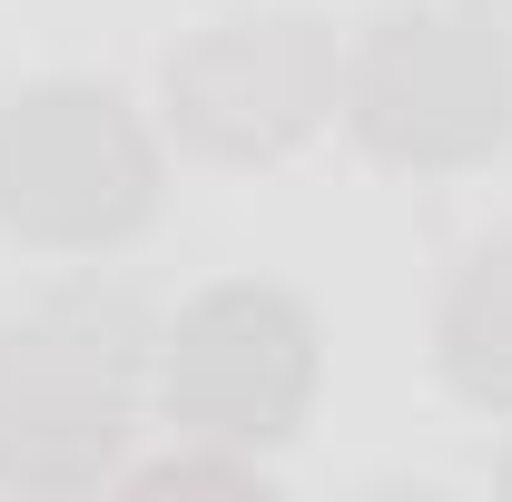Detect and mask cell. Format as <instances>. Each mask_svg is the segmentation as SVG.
I'll list each match as a JSON object with an SVG mask.
<instances>
[{"label":"cell","instance_id":"6da1fadb","mask_svg":"<svg viewBox=\"0 0 512 502\" xmlns=\"http://www.w3.org/2000/svg\"><path fill=\"white\" fill-rule=\"evenodd\" d=\"M158 365L128 296L69 286L0 325V493L69 502L99 493L128 453L138 384Z\"/></svg>","mask_w":512,"mask_h":502},{"label":"cell","instance_id":"7a4b0ae2","mask_svg":"<svg viewBox=\"0 0 512 502\" xmlns=\"http://www.w3.org/2000/svg\"><path fill=\"white\" fill-rule=\"evenodd\" d=\"M345 128L365 138V158L414 168V178H453L512 148V40L503 20L463 10H384L375 30L345 50Z\"/></svg>","mask_w":512,"mask_h":502},{"label":"cell","instance_id":"3957f363","mask_svg":"<svg viewBox=\"0 0 512 502\" xmlns=\"http://www.w3.org/2000/svg\"><path fill=\"white\" fill-rule=\"evenodd\" d=\"M158 217V138L99 79L0 99V237L40 256H109Z\"/></svg>","mask_w":512,"mask_h":502},{"label":"cell","instance_id":"277c9868","mask_svg":"<svg viewBox=\"0 0 512 502\" xmlns=\"http://www.w3.org/2000/svg\"><path fill=\"white\" fill-rule=\"evenodd\" d=\"M158 404L188 443H286L316 404V315L286 286H207L158 335Z\"/></svg>","mask_w":512,"mask_h":502},{"label":"cell","instance_id":"5b68a950","mask_svg":"<svg viewBox=\"0 0 512 502\" xmlns=\"http://www.w3.org/2000/svg\"><path fill=\"white\" fill-rule=\"evenodd\" d=\"M335 99H345V60L335 30L306 10H237L197 30L188 50H168V119L217 168H266L306 148L335 119Z\"/></svg>","mask_w":512,"mask_h":502},{"label":"cell","instance_id":"8992f818","mask_svg":"<svg viewBox=\"0 0 512 502\" xmlns=\"http://www.w3.org/2000/svg\"><path fill=\"white\" fill-rule=\"evenodd\" d=\"M444 384L483 414H512V227L493 247H473V266L444 296Z\"/></svg>","mask_w":512,"mask_h":502},{"label":"cell","instance_id":"52a82bcc","mask_svg":"<svg viewBox=\"0 0 512 502\" xmlns=\"http://www.w3.org/2000/svg\"><path fill=\"white\" fill-rule=\"evenodd\" d=\"M128 493H138V502H197V493L266 502V473H256V453H227V443H188V434H178L168 463H138V473H128Z\"/></svg>","mask_w":512,"mask_h":502},{"label":"cell","instance_id":"ba28073f","mask_svg":"<svg viewBox=\"0 0 512 502\" xmlns=\"http://www.w3.org/2000/svg\"><path fill=\"white\" fill-rule=\"evenodd\" d=\"M473 10H483V20H503V30H512V0H473Z\"/></svg>","mask_w":512,"mask_h":502},{"label":"cell","instance_id":"9c48e42d","mask_svg":"<svg viewBox=\"0 0 512 502\" xmlns=\"http://www.w3.org/2000/svg\"><path fill=\"white\" fill-rule=\"evenodd\" d=\"M503 493H512V453H503Z\"/></svg>","mask_w":512,"mask_h":502}]
</instances>
